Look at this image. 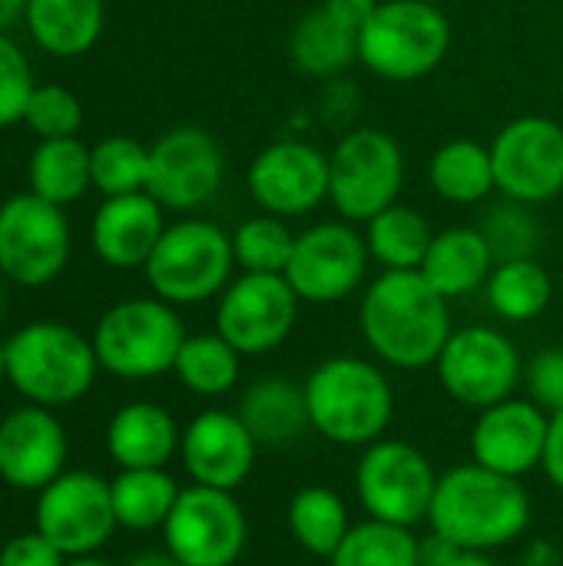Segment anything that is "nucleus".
Here are the masks:
<instances>
[{
  "label": "nucleus",
  "mask_w": 563,
  "mask_h": 566,
  "mask_svg": "<svg viewBox=\"0 0 563 566\" xmlns=\"http://www.w3.org/2000/svg\"><path fill=\"white\" fill-rule=\"evenodd\" d=\"M70 222L60 206L37 192L10 196L0 206V275L23 289L53 282L70 262Z\"/></svg>",
  "instance_id": "f8f14e48"
},
{
  "label": "nucleus",
  "mask_w": 563,
  "mask_h": 566,
  "mask_svg": "<svg viewBox=\"0 0 563 566\" xmlns=\"http://www.w3.org/2000/svg\"><path fill=\"white\" fill-rule=\"evenodd\" d=\"M166 226H163V206L149 192H129V196H110L90 229L96 255L113 269H143L159 245Z\"/></svg>",
  "instance_id": "4be33fe9"
},
{
  "label": "nucleus",
  "mask_w": 563,
  "mask_h": 566,
  "mask_svg": "<svg viewBox=\"0 0 563 566\" xmlns=\"http://www.w3.org/2000/svg\"><path fill=\"white\" fill-rule=\"evenodd\" d=\"M179 484L166 474V468H129L110 481L113 514L123 531H163L169 521Z\"/></svg>",
  "instance_id": "cd10ccee"
},
{
  "label": "nucleus",
  "mask_w": 563,
  "mask_h": 566,
  "mask_svg": "<svg viewBox=\"0 0 563 566\" xmlns=\"http://www.w3.org/2000/svg\"><path fill=\"white\" fill-rule=\"evenodd\" d=\"M7 381L40 408L80 401L100 371L93 338L60 322H30L7 342Z\"/></svg>",
  "instance_id": "20e7f679"
},
{
  "label": "nucleus",
  "mask_w": 563,
  "mask_h": 566,
  "mask_svg": "<svg viewBox=\"0 0 563 566\" xmlns=\"http://www.w3.org/2000/svg\"><path fill=\"white\" fill-rule=\"evenodd\" d=\"M163 541L186 566H236L246 554L249 521L236 491L189 484L163 524Z\"/></svg>",
  "instance_id": "9b49d317"
},
{
  "label": "nucleus",
  "mask_w": 563,
  "mask_h": 566,
  "mask_svg": "<svg viewBox=\"0 0 563 566\" xmlns=\"http://www.w3.org/2000/svg\"><path fill=\"white\" fill-rule=\"evenodd\" d=\"M332 566H418V537L411 527H398L388 521H362L352 524L342 547L332 554Z\"/></svg>",
  "instance_id": "f704fd0d"
},
{
  "label": "nucleus",
  "mask_w": 563,
  "mask_h": 566,
  "mask_svg": "<svg viewBox=\"0 0 563 566\" xmlns=\"http://www.w3.org/2000/svg\"><path fill=\"white\" fill-rule=\"evenodd\" d=\"M335 13H342L348 23H355L358 30L368 23V17L375 13V7H378V0H325Z\"/></svg>",
  "instance_id": "a18cd8bd"
},
{
  "label": "nucleus",
  "mask_w": 563,
  "mask_h": 566,
  "mask_svg": "<svg viewBox=\"0 0 563 566\" xmlns=\"http://www.w3.org/2000/svg\"><path fill=\"white\" fill-rule=\"evenodd\" d=\"M312 431L338 448H368L395 418V391L375 361L335 355L305 381Z\"/></svg>",
  "instance_id": "7ed1b4c3"
},
{
  "label": "nucleus",
  "mask_w": 563,
  "mask_h": 566,
  "mask_svg": "<svg viewBox=\"0 0 563 566\" xmlns=\"http://www.w3.org/2000/svg\"><path fill=\"white\" fill-rule=\"evenodd\" d=\"M173 371L186 391H192L199 398H222L239 385L242 355L219 332L186 335Z\"/></svg>",
  "instance_id": "72a5a7b5"
},
{
  "label": "nucleus",
  "mask_w": 563,
  "mask_h": 566,
  "mask_svg": "<svg viewBox=\"0 0 563 566\" xmlns=\"http://www.w3.org/2000/svg\"><path fill=\"white\" fill-rule=\"evenodd\" d=\"M548 428L551 415L531 398L498 401L478 411V421L471 428V461L521 481L524 474L541 468Z\"/></svg>",
  "instance_id": "6ab92c4d"
},
{
  "label": "nucleus",
  "mask_w": 563,
  "mask_h": 566,
  "mask_svg": "<svg viewBox=\"0 0 563 566\" xmlns=\"http://www.w3.org/2000/svg\"><path fill=\"white\" fill-rule=\"evenodd\" d=\"M494 265L498 262L484 232L471 226H455L431 239V249L418 272L451 302L484 289Z\"/></svg>",
  "instance_id": "393cba45"
},
{
  "label": "nucleus",
  "mask_w": 563,
  "mask_h": 566,
  "mask_svg": "<svg viewBox=\"0 0 563 566\" xmlns=\"http://www.w3.org/2000/svg\"><path fill=\"white\" fill-rule=\"evenodd\" d=\"M66 428L50 408L23 405L0 421V481L17 491H43L66 471Z\"/></svg>",
  "instance_id": "412c9836"
},
{
  "label": "nucleus",
  "mask_w": 563,
  "mask_h": 566,
  "mask_svg": "<svg viewBox=\"0 0 563 566\" xmlns=\"http://www.w3.org/2000/svg\"><path fill=\"white\" fill-rule=\"evenodd\" d=\"M358 325L372 355L398 371L435 365L455 332L448 298L418 269L382 272L362 295Z\"/></svg>",
  "instance_id": "f257e3e1"
},
{
  "label": "nucleus",
  "mask_w": 563,
  "mask_h": 566,
  "mask_svg": "<svg viewBox=\"0 0 563 566\" xmlns=\"http://www.w3.org/2000/svg\"><path fill=\"white\" fill-rule=\"evenodd\" d=\"M488 305L498 318L504 322H531L548 312L554 298V282L548 269L534 259H514V262H498L488 285H484Z\"/></svg>",
  "instance_id": "473e14b6"
},
{
  "label": "nucleus",
  "mask_w": 563,
  "mask_h": 566,
  "mask_svg": "<svg viewBox=\"0 0 563 566\" xmlns=\"http://www.w3.org/2000/svg\"><path fill=\"white\" fill-rule=\"evenodd\" d=\"M90 172L93 186L110 196H129L146 192L149 182V149L129 136H110L100 139L90 149Z\"/></svg>",
  "instance_id": "e433bc0d"
},
{
  "label": "nucleus",
  "mask_w": 563,
  "mask_h": 566,
  "mask_svg": "<svg viewBox=\"0 0 563 566\" xmlns=\"http://www.w3.org/2000/svg\"><path fill=\"white\" fill-rule=\"evenodd\" d=\"M239 418L259 448H285L312 431L305 385H295L282 375H265L242 391Z\"/></svg>",
  "instance_id": "b1692460"
},
{
  "label": "nucleus",
  "mask_w": 563,
  "mask_h": 566,
  "mask_svg": "<svg viewBox=\"0 0 563 566\" xmlns=\"http://www.w3.org/2000/svg\"><path fill=\"white\" fill-rule=\"evenodd\" d=\"M458 554H461V547H455L438 531H431L428 537H418V566H448Z\"/></svg>",
  "instance_id": "c03bdc74"
},
{
  "label": "nucleus",
  "mask_w": 563,
  "mask_h": 566,
  "mask_svg": "<svg viewBox=\"0 0 563 566\" xmlns=\"http://www.w3.org/2000/svg\"><path fill=\"white\" fill-rule=\"evenodd\" d=\"M63 566H113V564H106V560H100V557L93 554V557H73V560H66Z\"/></svg>",
  "instance_id": "8fccbe9b"
},
{
  "label": "nucleus",
  "mask_w": 563,
  "mask_h": 566,
  "mask_svg": "<svg viewBox=\"0 0 563 566\" xmlns=\"http://www.w3.org/2000/svg\"><path fill=\"white\" fill-rule=\"evenodd\" d=\"M259 441L242 424L239 411H202L183 428L179 461L192 484L239 491L256 468Z\"/></svg>",
  "instance_id": "aec40b11"
},
{
  "label": "nucleus",
  "mask_w": 563,
  "mask_h": 566,
  "mask_svg": "<svg viewBox=\"0 0 563 566\" xmlns=\"http://www.w3.org/2000/svg\"><path fill=\"white\" fill-rule=\"evenodd\" d=\"M226 176V159L219 143L199 126H176L156 139L149 149V182L146 192L163 209H199L209 202Z\"/></svg>",
  "instance_id": "f3484780"
},
{
  "label": "nucleus",
  "mask_w": 563,
  "mask_h": 566,
  "mask_svg": "<svg viewBox=\"0 0 563 566\" xmlns=\"http://www.w3.org/2000/svg\"><path fill=\"white\" fill-rule=\"evenodd\" d=\"M428 524L461 551L494 554L528 534L531 494L518 478L458 464L438 478Z\"/></svg>",
  "instance_id": "f03ea898"
},
{
  "label": "nucleus",
  "mask_w": 563,
  "mask_h": 566,
  "mask_svg": "<svg viewBox=\"0 0 563 566\" xmlns=\"http://www.w3.org/2000/svg\"><path fill=\"white\" fill-rule=\"evenodd\" d=\"M438 478L428 454L398 438H378L362 448L355 464V494L368 517L398 527H418L431 514Z\"/></svg>",
  "instance_id": "1a4fd4ad"
},
{
  "label": "nucleus",
  "mask_w": 563,
  "mask_h": 566,
  "mask_svg": "<svg viewBox=\"0 0 563 566\" xmlns=\"http://www.w3.org/2000/svg\"><path fill=\"white\" fill-rule=\"evenodd\" d=\"M425 3H441V0H425Z\"/></svg>",
  "instance_id": "864d4df0"
},
{
  "label": "nucleus",
  "mask_w": 563,
  "mask_h": 566,
  "mask_svg": "<svg viewBox=\"0 0 563 566\" xmlns=\"http://www.w3.org/2000/svg\"><path fill=\"white\" fill-rule=\"evenodd\" d=\"M405 182V156L385 129H352L329 153V202L348 222H372L398 202Z\"/></svg>",
  "instance_id": "6e6552de"
},
{
  "label": "nucleus",
  "mask_w": 563,
  "mask_h": 566,
  "mask_svg": "<svg viewBox=\"0 0 563 566\" xmlns=\"http://www.w3.org/2000/svg\"><path fill=\"white\" fill-rule=\"evenodd\" d=\"M183 431L176 418L156 401H129L123 405L106 428V451L119 464L129 468H166L179 454Z\"/></svg>",
  "instance_id": "5701e85b"
},
{
  "label": "nucleus",
  "mask_w": 563,
  "mask_h": 566,
  "mask_svg": "<svg viewBox=\"0 0 563 566\" xmlns=\"http://www.w3.org/2000/svg\"><path fill=\"white\" fill-rule=\"evenodd\" d=\"M451 50V23L438 3L378 0L358 33V60L382 80L411 83L438 70Z\"/></svg>",
  "instance_id": "39448f33"
},
{
  "label": "nucleus",
  "mask_w": 563,
  "mask_h": 566,
  "mask_svg": "<svg viewBox=\"0 0 563 566\" xmlns=\"http://www.w3.org/2000/svg\"><path fill=\"white\" fill-rule=\"evenodd\" d=\"M232 269V235L206 219H183L166 226L159 245L143 265L149 289L169 305H202L222 295Z\"/></svg>",
  "instance_id": "423d86ee"
},
{
  "label": "nucleus",
  "mask_w": 563,
  "mask_h": 566,
  "mask_svg": "<svg viewBox=\"0 0 563 566\" xmlns=\"http://www.w3.org/2000/svg\"><path fill=\"white\" fill-rule=\"evenodd\" d=\"M183 342V318L163 298H126L113 305L93 332L100 368L126 381H146L173 371Z\"/></svg>",
  "instance_id": "0eeeda50"
},
{
  "label": "nucleus",
  "mask_w": 563,
  "mask_h": 566,
  "mask_svg": "<svg viewBox=\"0 0 563 566\" xmlns=\"http://www.w3.org/2000/svg\"><path fill=\"white\" fill-rule=\"evenodd\" d=\"M66 557L56 544H50L40 531H27L10 537L0 547V566H63Z\"/></svg>",
  "instance_id": "79ce46f5"
},
{
  "label": "nucleus",
  "mask_w": 563,
  "mask_h": 566,
  "mask_svg": "<svg viewBox=\"0 0 563 566\" xmlns=\"http://www.w3.org/2000/svg\"><path fill=\"white\" fill-rule=\"evenodd\" d=\"M0 315H3V285H0Z\"/></svg>",
  "instance_id": "603ef678"
},
{
  "label": "nucleus",
  "mask_w": 563,
  "mask_h": 566,
  "mask_svg": "<svg viewBox=\"0 0 563 566\" xmlns=\"http://www.w3.org/2000/svg\"><path fill=\"white\" fill-rule=\"evenodd\" d=\"M302 298L285 282V275L242 272L226 285L216 308V332L242 355L275 352L299 322Z\"/></svg>",
  "instance_id": "4468645a"
},
{
  "label": "nucleus",
  "mask_w": 563,
  "mask_h": 566,
  "mask_svg": "<svg viewBox=\"0 0 563 566\" xmlns=\"http://www.w3.org/2000/svg\"><path fill=\"white\" fill-rule=\"evenodd\" d=\"M428 176H431V189L455 206H475L498 189L491 146H481L475 139L445 143L431 156Z\"/></svg>",
  "instance_id": "c756f323"
},
{
  "label": "nucleus",
  "mask_w": 563,
  "mask_h": 566,
  "mask_svg": "<svg viewBox=\"0 0 563 566\" xmlns=\"http://www.w3.org/2000/svg\"><path fill=\"white\" fill-rule=\"evenodd\" d=\"M249 192L269 216H309L329 199V156L302 139L272 143L249 166Z\"/></svg>",
  "instance_id": "a211bd4d"
},
{
  "label": "nucleus",
  "mask_w": 563,
  "mask_h": 566,
  "mask_svg": "<svg viewBox=\"0 0 563 566\" xmlns=\"http://www.w3.org/2000/svg\"><path fill=\"white\" fill-rule=\"evenodd\" d=\"M541 471L548 474V481L563 491V408L551 415V428H548V448H544V461Z\"/></svg>",
  "instance_id": "37998d69"
},
{
  "label": "nucleus",
  "mask_w": 563,
  "mask_h": 566,
  "mask_svg": "<svg viewBox=\"0 0 563 566\" xmlns=\"http://www.w3.org/2000/svg\"><path fill=\"white\" fill-rule=\"evenodd\" d=\"M126 566H186L183 560H176L169 551H163V554H139V557H133Z\"/></svg>",
  "instance_id": "de8ad7c7"
},
{
  "label": "nucleus",
  "mask_w": 563,
  "mask_h": 566,
  "mask_svg": "<svg viewBox=\"0 0 563 566\" xmlns=\"http://www.w3.org/2000/svg\"><path fill=\"white\" fill-rule=\"evenodd\" d=\"M27 10V0H0V30L13 27Z\"/></svg>",
  "instance_id": "49530a36"
},
{
  "label": "nucleus",
  "mask_w": 563,
  "mask_h": 566,
  "mask_svg": "<svg viewBox=\"0 0 563 566\" xmlns=\"http://www.w3.org/2000/svg\"><path fill=\"white\" fill-rule=\"evenodd\" d=\"M33 93V70L23 50L0 30V129L23 119Z\"/></svg>",
  "instance_id": "ea45409f"
},
{
  "label": "nucleus",
  "mask_w": 563,
  "mask_h": 566,
  "mask_svg": "<svg viewBox=\"0 0 563 566\" xmlns=\"http://www.w3.org/2000/svg\"><path fill=\"white\" fill-rule=\"evenodd\" d=\"M448 566H501L491 554H481V551H461Z\"/></svg>",
  "instance_id": "09e8293b"
},
{
  "label": "nucleus",
  "mask_w": 563,
  "mask_h": 566,
  "mask_svg": "<svg viewBox=\"0 0 563 566\" xmlns=\"http://www.w3.org/2000/svg\"><path fill=\"white\" fill-rule=\"evenodd\" d=\"M23 123L40 136V139H60V136H73L83 123V106L80 99L56 83H43L33 86Z\"/></svg>",
  "instance_id": "58836bf2"
},
{
  "label": "nucleus",
  "mask_w": 563,
  "mask_h": 566,
  "mask_svg": "<svg viewBox=\"0 0 563 566\" xmlns=\"http://www.w3.org/2000/svg\"><path fill=\"white\" fill-rule=\"evenodd\" d=\"M435 368L448 398L475 411L514 398L518 385L524 381L518 345L504 332L488 325L455 328Z\"/></svg>",
  "instance_id": "9d476101"
},
{
  "label": "nucleus",
  "mask_w": 563,
  "mask_h": 566,
  "mask_svg": "<svg viewBox=\"0 0 563 566\" xmlns=\"http://www.w3.org/2000/svg\"><path fill=\"white\" fill-rule=\"evenodd\" d=\"M23 20L43 53L66 60L100 40L103 0H27Z\"/></svg>",
  "instance_id": "a878e982"
},
{
  "label": "nucleus",
  "mask_w": 563,
  "mask_h": 566,
  "mask_svg": "<svg viewBox=\"0 0 563 566\" xmlns=\"http://www.w3.org/2000/svg\"><path fill=\"white\" fill-rule=\"evenodd\" d=\"M348 531H352V514L338 491L325 484H309L289 501V534L305 554L332 560V554L342 547Z\"/></svg>",
  "instance_id": "c85d7f7f"
},
{
  "label": "nucleus",
  "mask_w": 563,
  "mask_h": 566,
  "mask_svg": "<svg viewBox=\"0 0 563 566\" xmlns=\"http://www.w3.org/2000/svg\"><path fill=\"white\" fill-rule=\"evenodd\" d=\"M358 27L348 23L342 13H335L325 0L305 13L292 30V63L305 76H335L352 60H358Z\"/></svg>",
  "instance_id": "bb28decb"
},
{
  "label": "nucleus",
  "mask_w": 563,
  "mask_h": 566,
  "mask_svg": "<svg viewBox=\"0 0 563 566\" xmlns=\"http://www.w3.org/2000/svg\"><path fill=\"white\" fill-rule=\"evenodd\" d=\"M498 189L524 206L551 202L563 192V126L548 116H521L508 123L494 143Z\"/></svg>",
  "instance_id": "dca6fc26"
},
{
  "label": "nucleus",
  "mask_w": 563,
  "mask_h": 566,
  "mask_svg": "<svg viewBox=\"0 0 563 566\" xmlns=\"http://www.w3.org/2000/svg\"><path fill=\"white\" fill-rule=\"evenodd\" d=\"M368 262L365 235L345 222H319L295 235L285 282L309 305H335L362 289Z\"/></svg>",
  "instance_id": "2eb2a0df"
},
{
  "label": "nucleus",
  "mask_w": 563,
  "mask_h": 566,
  "mask_svg": "<svg viewBox=\"0 0 563 566\" xmlns=\"http://www.w3.org/2000/svg\"><path fill=\"white\" fill-rule=\"evenodd\" d=\"M292 249H295V232L285 226V219L269 216V212L246 219L232 232V252H236V265L242 272L285 275Z\"/></svg>",
  "instance_id": "c9c22d12"
},
{
  "label": "nucleus",
  "mask_w": 563,
  "mask_h": 566,
  "mask_svg": "<svg viewBox=\"0 0 563 566\" xmlns=\"http://www.w3.org/2000/svg\"><path fill=\"white\" fill-rule=\"evenodd\" d=\"M33 521L66 560L93 557L119 527L113 514L110 481L93 471H63L53 484L37 494Z\"/></svg>",
  "instance_id": "ddd939ff"
},
{
  "label": "nucleus",
  "mask_w": 563,
  "mask_h": 566,
  "mask_svg": "<svg viewBox=\"0 0 563 566\" xmlns=\"http://www.w3.org/2000/svg\"><path fill=\"white\" fill-rule=\"evenodd\" d=\"M494 262H514V259H534V249L541 242V226L531 216L524 202L508 199L504 206H494L481 226Z\"/></svg>",
  "instance_id": "4c0bfd02"
},
{
  "label": "nucleus",
  "mask_w": 563,
  "mask_h": 566,
  "mask_svg": "<svg viewBox=\"0 0 563 566\" xmlns=\"http://www.w3.org/2000/svg\"><path fill=\"white\" fill-rule=\"evenodd\" d=\"M7 381V345L0 342V385Z\"/></svg>",
  "instance_id": "3c124183"
},
{
  "label": "nucleus",
  "mask_w": 563,
  "mask_h": 566,
  "mask_svg": "<svg viewBox=\"0 0 563 566\" xmlns=\"http://www.w3.org/2000/svg\"><path fill=\"white\" fill-rule=\"evenodd\" d=\"M431 226L428 219L411 209V206H388L368 222L365 245L368 255L385 269V272H411L421 269L428 249H431Z\"/></svg>",
  "instance_id": "2f4dec72"
},
{
  "label": "nucleus",
  "mask_w": 563,
  "mask_h": 566,
  "mask_svg": "<svg viewBox=\"0 0 563 566\" xmlns=\"http://www.w3.org/2000/svg\"><path fill=\"white\" fill-rule=\"evenodd\" d=\"M524 388L548 415L563 408V348H544L524 365Z\"/></svg>",
  "instance_id": "a19ab883"
},
{
  "label": "nucleus",
  "mask_w": 563,
  "mask_h": 566,
  "mask_svg": "<svg viewBox=\"0 0 563 566\" xmlns=\"http://www.w3.org/2000/svg\"><path fill=\"white\" fill-rule=\"evenodd\" d=\"M90 186V149L76 136L40 139V146L30 156V192L63 209L76 202Z\"/></svg>",
  "instance_id": "7c9ffc66"
}]
</instances>
